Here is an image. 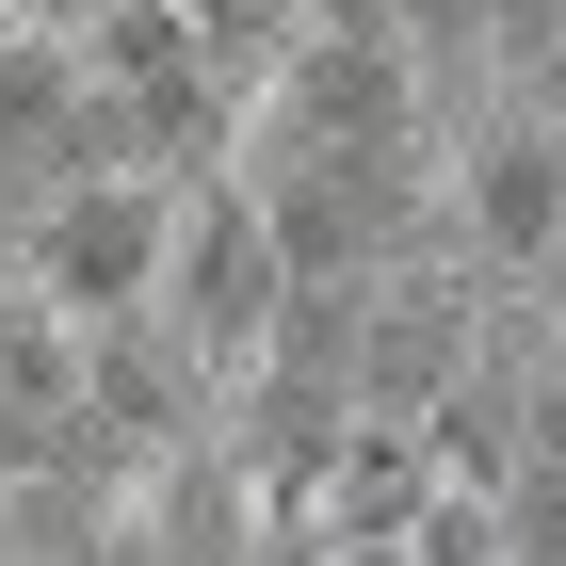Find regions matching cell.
<instances>
[{
  "label": "cell",
  "instance_id": "cell-1",
  "mask_svg": "<svg viewBox=\"0 0 566 566\" xmlns=\"http://www.w3.org/2000/svg\"><path fill=\"white\" fill-rule=\"evenodd\" d=\"M437 227L485 292H566V114H485L453 163H437Z\"/></svg>",
  "mask_w": 566,
  "mask_h": 566
},
{
  "label": "cell",
  "instance_id": "cell-2",
  "mask_svg": "<svg viewBox=\"0 0 566 566\" xmlns=\"http://www.w3.org/2000/svg\"><path fill=\"white\" fill-rule=\"evenodd\" d=\"M163 243H178V178H49L17 211V292H49L65 324H130L163 292Z\"/></svg>",
  "mask_w": 566,
  "mask_h": 566
},
{
  "label": "cell",
  "instance_id": "cell-3",
  "mask_svg": "<svg viewBox=\"0 0 566 566\" xmlns=\"http://www.w3.org/2000/svg\"><path fill=\"white\" fill-rule=\"evenodd\" d=\"M275 292H292V260H275V211H260V178L243 163H211V178H178V243H163V324L195 356H211L227 389H243V356H260V324H275Z\"/></svg>",
  "mask_w": 566,
  "mask_h": 566
},
{
  "label": "cell",
  "instance_id": "cell-4",
  "mask_svg": "<svg viewBox=\"0 0 566 566\" xmlns=\"http://www.w3.org/2000/svg\"><path fill=\"white\" fill-rule=\"evenodd\" d=\"M227 421V373L195 340H178L163 307H130V324H82V453L97 470H163V453H195V437Z\"/></svg>",
  "mask_w": 566,
  "mask_h": 566
},
{
  "label": "cell",
  "instance_id": "cell-5",
  "mask_svg": "<svg viewBox=\"0 0 566 566\" xmlns=\"http://www.w3.org/2000/svg\"><path fill=\"white\" fill-rule=\"evenodd\" d=\"M437 485H453V470H437L421 421H340V453H324V485H307V518H324V534H405Z\"/></svg>",
  "mask_w": 566,
  "mask_h": 566
},
{
  "label": "cell",
  "instance_id": "cell-6",
  "mask_svg": "<svg viewBox=\"0 0 566 566\" xmlns=\"http://www.w3.org/2000/svg\"><path fill=\"white\" fill-rule=\"evenodd\" d=\"M405 551H421V566H502V518H485V485H437L421 518H405Z\"/></svg>",
  "mask_w": 566,
  "mask_h": 566
},
{
  "label": "cell",
  "instance_id": "cell-7",
  "mask_svg": "<svg viewBox=\"0 0 566 566\" xmlns=\"http://www.w3.org/2000/svg\"><path fill=\"white\" fill-rule=\"evenodd\" d=\"M324 566H421L405 534H324Z\"/></svg>",
  "mask_w": 566,
  "mask_h": 566
},
{
  "label": "cell",
  "instance_id": "cell-8",
  "mask_svg": "<svg viewBox=\"0 0 566 566\" xmlns=\"http://www.w3.org/2000/svg\"><path fill=\"white\" fill-rule=\"evenodd\" d=\"M0 307H17V211H0Z\"/></svg>",
  "mask_w": 566,
  "mask_h": 566
},
{
  "label": "cell",
  "instance_id": "cell-9",
  "mask_svg": "<svg viewBox=\"0 0 566 566\" xmlns=\"http://www.w3.org/2000/svg\"><path fill=\"white\" fill-rule=\"evenodd\" d=\"M0 17H17V0H0Z\"/></svg>",
  "mask_w": 566,
  "mask_h": 566
},
{
  "label": "cell",
  "instance_id": "cell-10",
  "mask_svg": "<svg viewBox=\"0 0 566 566\" xmlns=\"http://www.w3.org/2000/svg\"><path fill=\"white\" fill-rule=\"evenodd\" d=\"M0 33H17V17H0Z\"/></svg>",
  "mask_w": 566,
  "mask_h": 566
}]
</instances>
